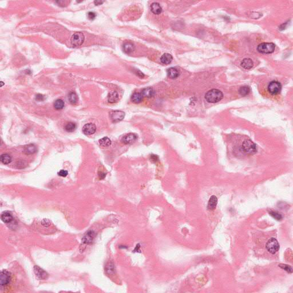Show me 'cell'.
Instances as JSON below:
<instances>
[{"label": "cell", "mask_w": 293, "mask_h": 293, "mask_svg": "<svg viewBox=\"0 0 293 293\" xmlns=\"http://www.w3.org/2000/svg\"><path fill=\"white\" fill-rule=\"evenodd\" d=\"M125 117V113L120 111H112L110 113V117L113 123H117L123 120Z\"/></svg>", "instance_id": "cell-8"}, {"label": "cell", "mask_w": 293, "mask_h": 293, "mask_svg": "<svg viewBox=\"0 0 293 293\" xmlns=\"http://www.w3.org/2000/svg\"><path fill=\"white\" fill-rule=\"evenodd\" d=\"M143 96L141 93L135 92L131 96V101L136 104H138L143 100Z\"/></svg>", "instance_id": "cell-23"}, {"label": "cell", "mask_w": 293, "mask_h": 293, "mask_svg": "<svg viewBox=\"0 0 293 293\" xmlns=\"http://www.w3.org/2000/svg\"><path fill=\"white\" fill-rule=\"evenodd\" d=\"M42 225L43 226L45 227H48L50 226L51 225V223L49 222V220L48 219H44L42 221Z\"/></svg>", "instance_id": "cell-34"}, {"label": "cell", "mask_w": 293, "mask_h": 293, "mask_svg": "<svg viewBox=\"0 0 293 293\" xmlns=\"http://www.w3.org/2000/svg\"><path fill=\"white\" fill-rule=\"evenodd\" d=\"M11 280L10 273L6 270H2L0 274V285L1 286H5L7 285Z\"/></svg>", "instance_id": "cell-7"}, {"label": "cell", "mask_w": 293, "mask_h": 293, "mask_svg": "<svg viewBox=\"0 0 293 293\" xmlns=\"http://www.w3.org/2000/svg\"><path fill=\"white\" fill-rule=\"evenodd\" d=\"M223 98V94L216 89H213L208 91L205 94V99L207 102L215 103L220 101Z\"/></svg>", "instance_id": "cell-1"}, {"label": "cell", "mask_w": 293, "mask_h": 293, "mask_svg": "<svg viewBox=\"0 0 293 293\" xmlns=\"http://www.w3.org/2000/svg\"><path fill=\"white\" fill-rule=\"evenodd\" d=\"M36 100L39 101H42L44 100V96L41 94H38L37 95H36Z\"/></svg>", "instance_id": "cell-35"}, {"label": "cell", "mask_w": 293, "mask_h": 293, "mask_svg": "<svg viewBox=\"0 0 293 293\" xmlns=\"http://www.w3.org/2000/svg\"><path fill=\"white\" fill-rule=\"evenodd\" d=\"M54 107L57 110L62 109L64 107V102L61 99H57L54 103Z\"/></svg>", "instance_id": "cell-26"}, {"label": "cell", "mask_w": 293, "mask_h": 293, "mask_svg": "<svg viewBox=\"0 0 293 293\" xmlns=\"http://www.w3.org/2000/svg\"><path fill=\"white\" fill-rule=\"evenodd\" d=\"M269 213L270 215L273 217L274 219H275L277 220H280L281 219H282V216L281 214H280V213H277V212H275V211H271L269 212Z\"/></svg>", "instance_id": "cell-30"}, {"label": "cell", "mask_w": 293, "mask_h": 293, "mask_svg": "<svg viewBox=\"0 0 293 293\" xmlns=\"http://www.w3.org/2000/svg\"><path fill=\"white\" fill-rule=\"evenodd\" d=\"M104 2V1H95L94 2V4L96 5H101Z\"/></svg>", "instance_id": "cell-36"}, {"label": "cell", "mask_w": 293, "mask_h": 293, "mask_svg": "<svg viewBox=\"0 0 293 293\" xmlns=\"http://www.w3.org/2000/svg\"><path fill=\"white\" fill-rule=\"evenodd\" d=\"M279 267H280V268H282V269H283L284 270L286 271L287 272L289 273H293V268L292 267L289 265H283V264H280L279 265Z\"/></svg>", "instance_id": "cell-31"}, {"label": "cell", "mask_w": 293, "mask_h": 293, "mask_svg": "<svg viewBox=\"0 0 293 293\" xmlns=\"http://www.w3.org/2000/svg\"><path fill=\"white\" fill-rule=\"evenodd\" d=\"M58 175L62 177H65L68 175V172L65 170H61L60 172L58 173Z\"/></svg>", "instance_id": "cell-33"}, {"label": "cell", "mask_w": 293, "mask_h": 293, "mask_svg": "<svg viewBox=\"0 0 293 293\" xmlns=\"http://www.w3.org/2000/svg\"><path fill=\"white\" fill-rule=\"evenodd\" d=\"M0 159L3 164H8L12 161V157L7 153H4L1 156Z\"/></svg>", "instance_id": "cell-25"}, {"label": "cell", "mask_w": 293, "mask_h": 293, "mask_svg": "<svg viewBox=\"0 0 293 293\" xmlns=\"http://www.w3.org/2000/svg\"><path fill=\"white\" fill-rule=\"evenodd\" d=\"M141 93L143 97H145L146 98H151L154 96L155 91H154L153 88H152L151 87H147L146 88L143 89Z\"/></svg>", "instance_id": "cell-17"}, {"label": "cell", "mask_w": 293, "mask_h": 293, "mask_svg": "<svg viewBox=\"0 0 293 293\" xmlns=\"http://www.w3.org/2000/svg\"><path fill=\"white\" fill-rule=\"evenodd\" d=\"M138 139V136L136 134L133 133H128L126 135L122 138V142L126 144H132Z\"/></svg>", "instance_id": "cell-9"}, {"label": "cell", "mask_w": 293, "mask_h": 293, "mask_svg": "<svg viewBox=\"0 0 293 293\" xmlns=\"http://www.w3.org/2000/svg\"><path fill=\"white\" fill-rule=\"evenodd\" d=\"M85 40L84 35L81 32H76L73 34L71 39V45L73 47L81 46Z\"/></svg>", "instance_id": "cell-5"}, {"label": "cell", "mask_w": 293, "mask_h": 293, "mask_svg": "<svg viewBox=\"0 0 293 293\" xmlns=\"http://www.w3.org/2000/svg\"><path fill=\"white\" fill-rule=\"evenodd\" d=\"M119 94L116 91H112L108 95V101L110 103H115L119 100Z\"/></svg>", "instance_id": "cell-19"}, {"label": "cell", "mask_w": 293, "mask_h": 293, "mask_svg": "<svg viewBox=\"0 0 293 293\" xmlns=\"http://www.w3.org/2000/svg\"><path fill=\"white\" fill-rule=\"evenodd\" d=\"M218 204V199L216 196L213 195L211 196L208 203V209L210 210H213L215 209L216 205Z\"/></svg>", "instance_id": "cell-14"}, {"label": "cell", "mask_w": 293, "mask_h": 293, "mask_svg": "<svg viewBox=\"0 0 293 293\" xmlns=\"http://www.w3.org/2000/svg\"><path fill=\"white\" fill-rule=\"evenodd\" d=\"M68 99H69V102L71 103V104H76L77 102V100H78V99H77V96L76 95V94L74 93V92H71L69 94V96H68Z\"/></svg>", "instance_id": "cell-27"}, {"label": "cell", "mask_w": 293, "mask_h": 293, "mask_svg": "<svg viewBox=\"0 0 293 293\" xmlns=\"http://www.w3.org/2000/svg\"><path fill=\"white\" fill-rule=\"evenodd\" d=\"M250 89L248 86L240 87L239 90L240 94L243 96H247V94H248V93H250Z\"/></svg>", "instance_id": "cell-28"}, {"label": "cell", "mask_w": 293, "mask_h": 293, "mask_svg": "<svg viewBox=\"0 0 293 293\" xmlns=\"http://www.w3.org/2000/svg\"><path fill=\"white\" fill-rule=\"evenodd\" d=\"M242 149L245 153L253 154L257 152L255 144L250 140H245L242 144Z\"/></svg>", "instance_id": "cell-4"}, {"label": "cell", "mask_w": 293, "mask_h": 293, "mask_svg": "<svg viewBox=\"0 0 293 293\" xmlns=\"http://www.w3.org/2000/svg\"><path fill=\"white\" fill-rule=\"evenodd\" d=\"M34 272L40 280H46L48 277V274L47 272L38 266L34 267Z\"/></svg>", "instance_id": "cell-10"}, {"label": "cell", "mask_w": 293, "mask_h": 293, "mask_svg": "<svg viewBox=\"0 0 293 293\" xmlns=\"http://www.w3.org/2000/svg\"><path fill=\"white\" fill-rule=\"evenodd\" d=\"M151 10L153 14H160L162 12V8L158 2H153L151 5Z\"/></svg>", "instance_id": "cell-22"}, {"label": "cell", "mask_w": 293, "mask_h": 293, "mask_svg": "<svg viewBox=\"0 0 293 293\" xmlns=\"http://www.w3.org/2000/svg\"><path fill=\"white\" fill-rule=\"evenodd\" d=\"M123 50L125 53L130 54L133 52L135 50V46L133 43L131 42H126L123 45Z\"/></svg>", "instance_id": "cell-15"}, {"label": "cell", "mask_w": 293, "mask_h": 293, "mask_svg": "<svg viewBox=\"0 0 293 293\" xmlns=\"http://www.w3.org/2000/svg\"><path fill=\"white\" fill-rule=\"evenodd\" d=\"M99 143L100 146L103 147H108L111 146V140H110L108 137H104L102 139H100L99 140Z\"/></svg>", "instance_id": "cell-24"}, {"label": "cell", "mask_w": 293, "mask_h": 293, "mask_svg": "<svg viewBox=\"0 0 293 293\" xmlns=\"http://www.w3.org/2000/svg\"><path fill=\"white\" fill-rule=\"evenodd\" d=\"M157 159H158V158L157 157L156 155H152L151 156V160L152 161H156Z\"/></svg>", "instance_id": "cell-37"}, {"label": "cell", "mask_w": 293, "mask_h": 293, "mask_svg": "<svg viewBox=\"0 0 293 293\" xmlns=\"http://www.w3.org/2000/svg\"><path fill=\"white\" fill-rule=\"evenodd\" d=\"M96 14L94 13V12H89L88 14V19L89 20H94L96 17Z\"/></svg>", "instance_id": "cell-32"}, {"label": "cell", "mask_w": 293, "mask_h": 293, "mask_svg": "<svg viewBox=\"0 0 293 293\" xmlns=\"http://www.w3.org/2000/svg\"><path fill=\"white\" fill-rule=\"evenodd\" d=\"M96 235V234L93 231H89L84 235L82 241L85 244H91L92 243Z\"/></svg>", "instance_id": "cell-11"}, {"label": "cell", "mask_w": 293, "mask_h": 293, "mask_svg": "<svg viewBox=\"0 0 293 293\" xmlns=\"http://www.w3.org/2000/svg\"><path fill=\"white\" fill-rule=\"evenodd\" d=\"M37 151V148L34 144H28L24 148V153L26 155H32Z\"/></svg>", "instance_id": "cell-18"}, {"label": "cell", "mask_w": 293, "mask_h": 293, "mask_svg": "<svg viewBox=\"0 0 293 293\" xmlns=\"http://www.w3.org/2000/svg\"><path fill=\"white\" fill-rule=\"evenodd\" d=\"M173 57L171 54H164L161 56V57L160 58V61L163 64L168 65L171 62V61H173Z\"/></svg>", "instance_id": "cell-20"}, {"label": "cell", "mask_w": 293, "mask_h": 293, "mask_svg": "<svg viewBox=\"0 0 293 293\" xmlns=\"http://www.w3.org/2000/svg\"><path fill=\"white\" fill-rule=\"evenodd\" d=\"M267 89L270 94L273 95H276L280 92L282 89V85L278 81H273L269 83L267 87Z\"/></svg>", "instance_id": "cell-6"}, {"label": "cell", "mask_w": 293, "mask_h": 293, "mask_svg": "<svg viewBox=\"0 0 293 293\" xmlns=\"http://www.w3.org/2000/svg\"><path fill=\"white\" fill-rule=\"evenodd\" d=\"M76 124L74 123H72V122L68 123L65 127V130L67 131V132H73L76 129Z\"/></svg>", "instance_id": "cell-29"}, {"label": "cell", "mask_w": 293, "mask_h": 293, "mask_svg": "<svg viewBox=\"0 0 293 293\" xmlns=\"http://www.w3.org/2000/svg\"><path fill=\"white\" fill-rule=\"evenodd\" d=\"M167 73L168 76L170 78L173 79L178 78L179 77V76L180 75L179 71L175 68H170L168 69L167 71Z\"/></svg>", "instance_id": "cell-13"}, {"label": "cell", "mask_w": 293, "mask_h": 293, "mask_svg": "<svg viewBox=\"0 0 293 293\" xmlns=\"http://www.w3.org/2000/svg\"><path fill=\"white\" fill-rule=\"evenodd\" d=\"M253 61L250 59H245L241 62V66L246 69H250L253 67Z\"/></svg>", "instance_id": "cell-21"}, {"label": "cell", "mask_w": 293, "mask_h": 293, "mask_svg": "<svg viewBox=\"0 0 293 293\" xmlns=\"http://www.w3.org/2000/svg\"><path fill=\"white\" fill-rule=\"evenodd\" d=\"M1 219L3 222L5 223H9L13 220V216L8 211H5L1 214Z\"/></svg>", "instance_id": "cell-16"}, {"label": "cell", "mask_w": 293, "mask_h": 293, "mask_svg": "<svg viewBox=\"0 0 293 293\" xmlns=\"http://www.w3.org/2000/svg\"><path fill=\"white\" fill-rule=\"evenodd\" d=\"M267 250L270 253L274 254L280 250V244L278 240L274 238H271L267 241L266 243Z\"/></svg>", "instance_id": "cell-3"}, {"label": "cell", "mask_w": 293, "mask_h": 293, "mask_svg": "<svg viewBox=\"0 0 293 293\" xmlns=\"http://www.w3.org/2000/svg\"><path fill=\"white\" fill-rule=\"evenodd\" d=\"M275 45L272 42H263L258 46L257 50L262 54H270L274 52Z\"/></svg>", "instance_id": "cell-2"}, {"label": "cell", "mask_w": 293, "mask_h": 293, "mask_svg": "<svg viewBox=\"0 0 293 293\" xmlns=\"http://www.w3.org/2000/svg\"><path fill=\"white\" fill-rule=\"evenodd\" d=\"M96 127L93 123H88L83 127V132L86 135H91L95 133Z\"/></svg>", "instance_id": "cell-12"}]
</instances>
